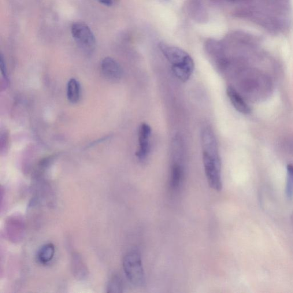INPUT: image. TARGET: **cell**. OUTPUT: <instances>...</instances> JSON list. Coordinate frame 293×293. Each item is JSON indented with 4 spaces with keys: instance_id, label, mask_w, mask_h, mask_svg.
<instances>
[{
    "instance_id": "cell-1",
    "label": "cell",
    "mask_w": 293,
    "mask_h": 293,
    "mask_svg": "<svg viewBox=\"0 0 293 293\" xmlns=\"http://www.w3.org/2000/svg\"><path fill=\"white\" fill-rule=\"evenodd\" d=\"M203 161L207 181L210 187L217 191L222 188L221 161L218 144L212 129H203L201 133Z\"/></svg>"
},
{
    "instance_id": "cell-2",
    "label": "cell",
    "mask_w": 293,
    "mask_h": 293,
    "mask_svg": "<svg viewBox=\"0 0 293 293\" xmlns=\"http://www.w3.org/2000/svg\"><path fill=\"white\" fill-rule=\"evenodd\" d=\"M163 55L172 65V70L178 79L185 82L190 79L194 69V62L190 56L180 48L162 43Z\"/></svg>"
},
{
    "instance_id": "cell-3",
    "label": "cell",
    "mask_w": 293,
    "mask_h": 293,
    "mask_svg": "<svg viewBox=\"0 0 293 293\" xmlns=\"http://www.w3.org/2000/svg\"><path fill=\"white\" fill-rule=\"evenodd\" d=\"M123 267L126 277L132 285L141 287L145 284L142 258L138 251H131L124 256Z\"/></svg>"
},
{
    "instance_id": "cell-4",
    "label": "cell",
    "mask_w": 293,
    "mask_h": 293,
    "mask_svg": "<svg viewBox=\"0 0 293 293\" xmlns=\"http://www.w3.org/2000/svg\"><path fill=\"white\" fill-rule=\"evenodd\" d=\"M71 33L77 45L83 51L91 53L94 50L96 44L95 36L86 24L80 22L73 24Z\"/></svg>"
},
{
    "instance_id": "cell-5",
    "label": "cell",
    "mask_w": 293,
    "mask_h": 293,
    "mask_svg": "<svg viewBox=\"0 0 293 293\" xmlns=\"http://www.w3.org/2000/svg\"><path fill=\"white\" fill-rule=\"evenodd\" d=\"M151 128L147 123H143L140 125L139 131V148L136 152V157L140 161L145 159L150 153V138Z\"/></svg>"
},
{
    "instance_id": "cell-6",
    "label": "cell",
    "mask_w": 293,
    "mask_h": 293,
    "mask_svg": "<svg viewBox=\"0 0 293 293\" xmlns=\"http://www.w3.org/2000/svg\"><path fill=\"white\" fill-rule=\"evenodd\" d=\"M101 70L103 76L111 81L119 80L123 75L120 65L111 58H106L102 61Z\"/></svg>"
},
{
    "instance_id": "cell-7",
    "label": "cell",
    "mask_w": 293,
    "mask_h": 293,
    "mask_svg": "<svg viewBox=\"0 0 293 293\" xmlns=\"http://www.w3.org/2000/svg\"><path fill=\"white\" fill-rule=\"evenodd\" d=\"M227 95L232 105L238 112L243 114L250 113L251 110L249 106L247 105L242 96L239 95V93L234 88L231 86L228 87L227 88Z\"/></svg>"
},
{
    "instance_id": "cell-8",
    "label": "cell",
    "mask_w": 293,
    "mask_h": 293,
    "mask_svg": "<svg viewBox=\"0 0 293 293\" xmlns=\"http://www.w3.org/2000/svg\"><path fill=\"white\" fill-rule=\"evenodd\" d=\"M183 176V170L182 167L178 163H175L172 166L171 171L170 180V188L173 191H176L180 186L182 182Z\"/></svg>"
},
{
    "instance_id": "cell-9",
    "label": "cell",
    "mask_w": 293,
    "mask_h": 293,
    "mask_svg": "<svg viewBox=\"0 0 293 293\" xmlns=\"http://www.w3.org/2000/svg\"><path fill=\"white\" fill-rule=\"evenodd\" d=\"M55 253V248L53 243L44 244L41 247L37 254V259L41 264L46 265L53 259Z\"/></svg>"
},
{
    "instance_id": "cell-10",
    "label": "cell",
    "mask_w": 293,
    "mask_h": 293,
    "mask_svg": "<svg viewBox=\"0 0 293 293\" xmlns=\"http://www.w3.org/2000/svg\"><path fill=\"white\" fill-rule=\"evenodd\" d=\"M80 85L75 79H70L66 88V95L69 102L75 104L79 101L81 92Z\"/></svg>"
},
{
    "instance_id": "cell-11",
    "label": "cell",
    "mask_w": 293,
    "mask_h": 293,
    "mask_svg": "<svg viewBox=\"0 0 293 293\" xmlns=\"http://www.w3.org/2000/svg\"><path fill=\"white\" fill-rule=\"evenodd\" d=\"M123 281L117 276H114L111 278L107 287L109 293H121L123 292Z\"/></svg>"
},
{
    "instance_id": "cell-12",
    "label": "cell",
    "mask_w": 293,
    "mask_h": 293,
    "mask_svg": "<svg viewBox=\"0 0 293 293\" xmlns=\"http://www.w3.org/2000/svg\"><path fill=\"white\" fill-rule=\"evenodd\" d=\"M286 193L289 199L293 198V165L289 164L287 166V183Z\"/></svg>"
},
{
    "instance_id": "cell-13",
    "label": "cell",
    "mask_w": 293,
    "mask_h": 293,
    "mask_svg": "<svg viewBox=\"0 0 293 293\" xmlns=\"http://www.w3.org/2000/svg\"><path fill=\"white\" fill-rule=\"evenodd\" d=\"M103 4L111 6L113 4V0H99Z\"/></svg>"
}]
</instances>
